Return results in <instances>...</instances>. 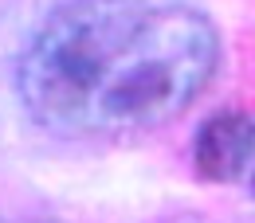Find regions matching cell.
<instances>
[{
	"label": "cell",
	"mask_w": 255,
	"mask_h": 223,
	"mask_svg": "<svg viewBox=\"0 0 255 223\" xmlns=\"http://www.w3.org/2000/svg\"><path fill=\"white\" fill-rule=\"evenodd\" d=\"M220 51L212 16L181 0H63L24 47L16 90L59 137H137L200 102Z\"/></svg>",
	"instance_id": "cell-1"
},
{
	"label": "cell",
	"mask_w": 255,
	"mask_h": 223,
	"mask_svg": "<svg viewBox=\"0 0 255 223\" xmlns=\"http://www.w3.org/2000/svg\"><path fill=\"white\" fill-rule=\"evenodd\" d=\"M255 160V126L240 106L212 110L192 133V168L208 184H240L248 180Z\"/></svg>",
	"instance_id": "cell-2"
},
{
	"label": "cell",
	"mask_w": 255,
	"mask_h": 223,
	"mask_svg": "<svg viewBox=\"0 0 255 223\" xmlns=\"http://www.w3.org/2000/svg\"><path fill=\"white\" fill-rule=\"evenodd\" d=\"M35 223H43V220H35Z\"/></svg>",
	"instance_id": "cell-3"
}]
</instances>
